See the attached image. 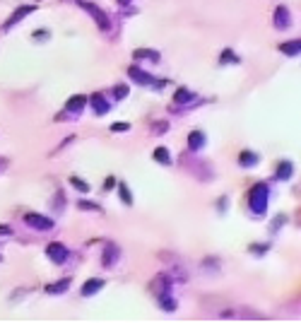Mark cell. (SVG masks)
Segmentation results:
<instances>
[{
	"label": "cell",
	"mask_w": 301,
	"mask_h": 323,
	"mask_svg": "<svg viewBox=\"0 0 301 323\" xmlns=\"http://www.w3.org/2000/svg\"><path fill=\"white\" fill-rule=\"evenodd\" d=\"M267 186L265 183H255L248 193V205H251L253 215H265L267 212Z\"/></svg>",
	"instance_id": "cell-1"
},
{
	"label": "cell",
	"mask_w": 301,
	"mask_h": 323,
	"mask_svg": "<svg viewBox=\"0 0 301 323\" xmlns=\"http://www.w3.org/2000/svg\"><path fill=\"white\" fill-rule=\"evenodd\" d=\"M80 8L82 10H87L92 17H94V22H96V27L101 29V32H108V27H111V22H108V15L99 5H94V3H87V0H80Z\"/></svg>",
	"instance_id": "cell-2"
},
{
	"label": "cell",
	"mask_w": 301,
	"mask_h": 323,
	"mask_svg": "<svg viewBox=\"0 0 301 323\" xmlns=\"http://www.w3.org/2000/svg\"><path fill=\"white\" fill-rule=\"evenodd\" d=\"M24 222H27V225H29L32 229H36V232H46V229H53V220H51V217L39 215V212H27V215H24Z\"/></svg>",
	"instance_id": "cell-3"
},
{
	"label": "cell",
	"mask_w": 301,
	"mask_h": 323,
	"mask_svg": "<svg viewBox=\"0 0 301 323\" xmlns=\"http://www.w3.org/2000/svg\"><path fill=\"white\" fill-rule=\"evenodd\" d=\"M46 256L53 261V263L60 265V263H65V261H68V249H65L63 244H58V241H56V244H48V246H46Z\"/></svg>",
	"instance_id": "cell-4"
},
{
	"label": "cell",
	"mask_w": 301,
	"mask_h": 323,
	"mask_svg": "<svg viewBox=\"0 0 301 323\" xmlns=\"http://www.w3.org/2000/svg\"><path fill=\"white\" fill-rule=\"evenodd\" d=\"M34 10H36V5H20L17 10L12 12V17H10V20L5 22V29H12L15 24H20V22L24 20V17H27V15H32Z\"/></svg>",
	"instance_id": "cell-5"
},
{
	"label": "cell",
	"mask_w": 301,
	"mask_h": 323,
	"mask_svg": "<svg viewBox=\"0 0 301 323\" xmlns=\"http://www.w3.org/2000/svg\"><path fill=\"white\" fill-rule=\"evenodd\" d=\"M169 285H171L169 275H167V273H159V275L152 280V285H149V287H152V292H155L157 297H162V294H167V292H169Z\"/></svg>",
	"instance_id": "cell-6"
},
{
	"label": "cell",
	"mask_w": 301,
	"mask_h": 323,
	"mask_svg": "<svg viewBox=\"0 0 301 323\" xmlns=\"http://www.w3.org/2000/svg\"><path fill=\"white\" fill-rule=\"evenodd\" d=\"M128 75H130V77H132V80H135L137 84H152V82H155V77H152L149 72L140 70L137 65H130V68H128Z\"/></svg>",
	"instance_id": "cell-7"
},
{
	"label": "cell",
	"mask_w": 301,
	"mask_h": 323,
	"mask_svg": "<svg viewBox=\"0 0 301 323\" xmlns=\"http://www.w3.org/2000/svg\"><path fill=\"white\" fill-rule=\"evenodd\" d=\"M132 58L135 60H152V63H159L162 56H159V51H152V48H137V51H132Z\"/></svg>",
	"instance_id": "cell-8"
},
{
	"label": "cell",
	"mask_w": 301,
	"mask_h": 323,
	"mask_svg": "<svg viewBox=\"0 0 301 323\" xmlns=\"http://www.w3.org/2000/svg\"><path fill=\"white\" fill-rule=\"evenodd\" d=\"M87 101H89V104L94 106V111H96V114H99V116H104V114H106V111H108V101H106V99H104V96H101V94L87 96Z\"/></svg>",
	"instance_id": "cell-9"
},
{
	"label": "cell",
	"mask_w": 301,
	"mask_h": 323,
	"mask_svg": "<svg viewBox=\"0 0 301 323\" xmlns=\"http://www.w3.org/2000/svg\"><path fill=\"white\" fill-rule=\"evenodd\" d=\"M275 27L277 29H287L289 27V10L284 5H279L275 10Z\"/></svg>",
	"instance_id": "cell-10"
},
{
	"label": "cell",
	"mask_w": 301,
	"mask_h": 323,
	"mask_svg": "<svg viewBox=\"0 0 301 323\" xmlns=\"http://www.w3.org/2000/svg\"><path fill=\"white\" fill-rule=\"evenodd\" d=\"M118 256H120L118 246H116V244H108L106 251H104V258H101V263H104V265L108 268V265H113L116 261H118Z\"/></svg>",
	"instance_id": "cell-11"
},
{
	"label": "cell",
	"mask_w": 301,
	"mask_h": 323,
	"mask_svg": "<svg viewBox=\"0 0 301 323\" xmlns=\"http://www.w3.org/2000/svg\"><path fill=\"white\" fill-rule=\"evenodd\" d=\"M101 287H104V280H99V277H94V280H87V282L82 285V294H84V297H92V294H96Z\"/></svg>",
	"instance_id": "cell-12"
},
{
	"label": "cell",
	"mask_w": 301,
	"mask_h": 323,
	"mask_svg": "<svg viewBox=\"0 0 301 323\" xmlns=\"http://www.w3.org/2000/svg\"><path fill=\"white\" fill-rule=\"evenodd\" d=\"M279 51L284 53V56H289V58H294L296 53L301 51V39H294V41H287V44H282L279 46Z\"/></svg>",
	"instance_id": "cell-13"
},
{
	"label": "cell",
	"mask_w": 301,
	"mask_h": 323,
	"mask_svg": "<svg viewBox=\"0 0 301 323\" xmlns=\"http://www.w3.org/2000/svg\"><path fill=\"white\" fill-rule=\"evenodd\" d=\"M68 287H70V277H63V280H58V282L48 285L46 292H48V294H63V292H65Z\"/></svg>",
	"instance_id": "cell-14"
},
{
	"label": "cell",
	"mask_w": 301,
	"mask_h": 323,
	"mask_svg": "<svg viewBox=\"0 0 301 323\" xmlns=\"http://www.w3.org/2000/svg\"><path fill=\"white\" fill-rule=\"evenodd\" d=\"M205 145V133H200V131H193L191 135H188V147H191L193 152L195 150H200Z\"/></svg>",
	"instance_id": "cell-15"
},
{
	"label": "cell",
	"mask_w": 301,
	"mask_h": 323,
	"mask_svg": "<svg viewBox=\"0 0 301 323\" xmlns=\"http://www.w3.org/2000/svg\"><path fill=\"white\" fill-rule=\"evenodd\" d=\"M84 106H87V96L84 94H77V96H72V99H68V111H82Z\"/></svg>",
	"instance_id": "cell-16"
},
{
	"label": "cell",
	"mask_w": 301,
	"mask_h": 323,
	"mask_svg": "<svg viewBox=\"0 0 301 323\" xmlns=\"http://www.w3.org/2000/svg\"><path fill=\"white\" fill-rule=\"evenodd\" d=\"M174 101H176V104H191L193 92L191 89H186V87H181V89H176V94H174Z\"/></svg>",
	"instance_id": "cell-17"
},
{
	"label": "cell",
	"mask_w": 301,
	"mask_h": 323,
	"mask_svg": "<svg viewBox=\"0 0 301 323\" xmlns=\"http://www.w3.org/2000/svg\"><path fill=\"white\" fill-rule=\"evenodd\" d=\"M291 171H294L291 162H282V164L277 167V179H279V181H289V179H291Z\"/></svg>",
	"instance_id": "cell-18"
},
{
	"label": "cell",
	"mask_w": 301,
	"mask_h": 323,
	"mask_svg": "<svg viewBox=\"0 0 301 323\" xmlns=\"http://www.w3.org/2000/svg\"><path fill=\"white\" fill-rule=\"evenodd\" d=\"M239 164H241V167H255V164H258V155H255V152H248V150H246V152H241Z\"/></svg>",
	"instance_id": "cell-19"
},
{
	"label": "cell",
	"mask_w": 301,
	"mask_h": 323,
	"mask_svg": "<svg viewBox=\"0 0 301 323\" xmlns=\"http://www.w3.org/2000/svg\"><path fill=\"white\" fill-rule=\"evenodd\" d=\"M155 159L159 162V164H171V157H169L167 147H157V150H155Z\"/></svg>",
	"instance_id": "cell-20"
},
{
	"label": "cell",
	"mask_w": 301,
	"mask_h": 323,
	"mask_svg": "<svg viewBox=\"0 0 301 323\" xmlns=\"http://www.w3.org/2000/svg\"><path fill=\"white\" fill-rule=\"evenodd\" d=\"M159 301H162V309H164V311H176V301L171 299V297L162 294V297H159Z\"/></svg>",
	"instance_id": "cell-21"
},
{
	"label": "cell",
	"mask_w": 301,
	"mask_h": 323,
	"mask_svg": "<svg viewBox=\"0 0 301 323\" xmlns=\"http://www.w3.org/2000/svg\"><path fill=\"white\" fill-rule=\"evenodd\" d=\"M118 193H120V200H123V203L132 205V195H130V191H128V186H123V183H120V186H118Z\"/></svg>",
	"instance_id": "cell-22"
},
{
	"label": "cell",
	"mask_w": 301,
	"mask_h": 323,
	"mask_svg": "<svg viewBox=\"0 0 301 323\" xmlns=\"http://www.w3.org/2000/svg\"><path fill=\"white\" fill-rule=\"evenodd\" d=\"M77 207H80V210H94V212H101V207H99L96 203H92V200H80Z\"/></svg>",
	"instance_id": "cell-23"
},
{
	"label": "cell",
	"mask_w": 301,
	"mask_h": 323,
	"mask_svg": "<svg viewBox=\"0 0 301 323\" xmlns=\"http://www.w3.org/2000/svg\"><path fill=\"white\" fill-rule=\"evenodd\" d=\"M222 63H239V58H236V53L234 51H222Z\"/></svg>",
	"instance_id": "cell-24"
},
{
	"label": "cell",
	"mask_w": 301,
	"mask_h": 323,
	"mask_svg": "<svg viewBox=\"0 0 301 323\" xmlns=\"http://www.w3.org/2000/svg\"><path fill=\"white\" fill-rule=\"evenodd\" d=\"M70 183H72V186H75V188H77V191H82V193H87V191H89V186H87L84 181H80V179H77V176H70Z\"/></svg>",
	"instance_id": "cell-25"
},
{
	"label": "cell",
	"mask_w": 301,
	"mask_h": 323,
	"mask_svg": "<svg viewBox=\"0 0 301 323\" xmlns=\"http://www.w3.org/2000/svg\"><path fill=\"white\" fill-rule=\"evenodd\" d=\"M113 96H116V99H123V96H128V87H125V84H118V87H113Z\"/></svg>",
	"instance_id": "cell-26"
},
{
	"label": "cell",
	"mask_w": 301,
	"mask_h": 323,
	"mask_svg": "<svg viewBox=\"0 0 301 323\" xmlns=\"http://www.w3.org/2000/svg\"><path fill=\"white\" fill-rule=\"evenodd\" d=\"M111 131L113 133H128L130 131V123H113V126H111Z\"/></svg>",
	"instance_id": "cell-27"
},
{
	"label": "cell",
	"mask_w": 301,
	"mask_h": 323,
	"mask_svg": "<svg viewBox=\"0 0 301 323\" xmlns=\"http://www.w3.org/2000/svg\"><path fill=\"white\" fill-rule=\"evenodd\" d=\"M251 251L253 253H265L267 251V244H251Z\"/></svg>",
	"instance_id": "cell-28"
},
{
	"label": "cell",
	"mask_w": 301,
	"mask_h": 323,
	"mask_svg": "<svg viewBox=\"0 0 301 323\" xmlns=\"http://www.w3.org/2000/svg\"><path fill=\"white\" fill-rule=\"evenodd\" d=\"M284 222H287V217H277L275 222H272V232H275V229L279 227V225H284Z\"/></svg>",
	"instance_id": "cell-29"
},
{
	"label": "cell",
	"mask_w": 301,
	"mask_h": 323,
	"mask_svg": "<svg viewBox=\"0 0 301 323\" xmlns=\"http://www.w3.org/2000/svg\"><path fill=\"white\" fill-rule=\"evenodd\" d=\"M12 229L8 227V225H0V237H5V234H10Z\"/></svg>",
	"instance_id": "cell-30"
},
{
	"label": "cell",
	"mask_w": 301,
	"mask_h": 323,
	"mask_svg": "<svg viewBox=\"0 0 301 323\" xmlns=\"http://www.w3.org/2000/svg\"><path fill=\"white\" fill-rule=\"evenodd\" d=\"M113 183H116V179H111V176H108V179L104 181V188H106V191H108V188H111V186H113Z\"/></svg>",
	"instance_id": "cell-31"
},
{
	"label": "cell",
	"mask_w": 301,
	"mask_h": 323,
	"mask_svg": "<svg viewBox=\"0 0 301 323\" xmlns=\"http://www.w3.org/2000/svg\"><path fill=\"white\" fill-rule=\"evenodd\" d=\"M120 5H128V3H130V0H118Z\"/></svg>",
	"instance_id": "cell-32"
}]
</instances>
